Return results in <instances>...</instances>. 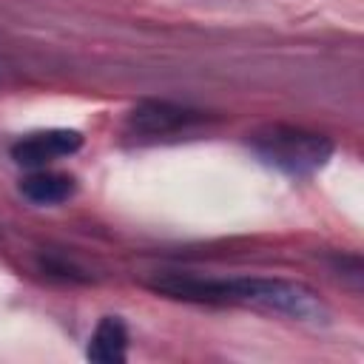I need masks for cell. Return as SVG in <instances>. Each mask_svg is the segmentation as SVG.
Returning <instances> with one entry per match:
<instances>
[{
    "label": "cell",
    "mask_w": 364,
    "mask_h": 364,
    "mask_svg": "<svg viewBox=\"0 0 364 364\" xmlns=\"http://www.w3.org/2000/svg\"><path fill=\"white\" fill-rule=\"evenodd\" d=\"M82 148V134L74 128H46L20 136L11 145V159L23 168H46Z\"/></svg>",
    "instance_id": "cell-4"
},
{
    "label": "cell",
    "mask_w": 364,
    "mask_h": 364,
    "mask_svg": "<svg viewBox=\"0 0 364 364\" xmlns=\"http://www.w3.org/2000/svg\"><path fill=\"white\" fill-rule=\"evenodd\" d=\"M151 290L165 293L171 299L199 301V304H236L256 307L264 313H279L296 321H324L327 307L301 282L287 279H262V276H191V273H165L151 282Z\"/></svg>",
    "instance_id": "cell-1"
},
{
    "label": "cell",
    "mask_w": 364,
    "mask_h": 364,
    "mask_svg": "<svg viewBox=\"0 0 364 364\" xmlns=\"http://www.w3.org/2000/svg\"><path fill=\"white\" fill-rule=\"evenodd\" d=\"M85 355L100 364H119L128 358V327L119 316H102L88 338Z\"/></svg>",
    "instance_id": "cell-5"
},
{
    "label": "cell",
    "mask_w": 364,
    "mask_h": 364,
    "mask_svg": "<svg viewBox=\"0 0 364 364\" xmlns=\"http://www.w3.org/2000/svg\"><path fill=\"white\" fill-rule=\"evenodd\" d=\"M202 119H205L202 111L148 100V102H139L128 114V134L136 139H159V136H173L179 131H191Z\"/></svg>",
    "instance_id": "cell-3"
},
{
    "label": "cell",
    "mask_w": 364,
    "mask_h": 364,
    "mask_svg": "<svg viewBox=\"0 0 364 364\" xmlns=\"http://www.w3.org/2000/svg\"><path fill=\"white\" fill-rule=\"evenodd\" d=\"M74 191H77V182L71 173L48 171V168H34L20 182V193L34 205H60V202L71 199Z\"/></svg>",
    "instance_id": "cell-6"
},
{
    "label": "cell",
    "mask_w": 364,
    "mask_h": 364,
    "mask_svg": "<svg viewBox=\"0 0 364 364\" xmlns=\"http://www.w3.org/2000/svg\"><path fill=\"white\" fill-rule=\"evenodd\" d=\"M247 145L264 165L287 176H310L321 171L333 156V142L324 134L282 122L253 131Z\"/></svg>",
    "instance_id": "cell-2"
}]
</instances>
